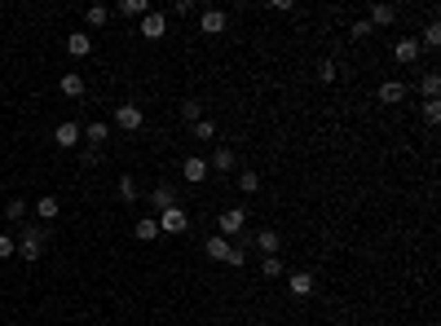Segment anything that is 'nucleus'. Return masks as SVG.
<instances>
[{
  "label": "nucleus",
  "instance_id": "f257e3e1",
  "mask_svg": "<svg viewBox=\"0 0 441 326\" xmlns=\"http://www.w3.org/2000/svg\"><path fill=\"white\" fill-rule=\"evenodd\" d=\"M44 243H49V229H44V225H22L18 238H14V256L40 260V256H44Z\"/></svg>",
  "mask_w": 441,
  "mask_h": 326
},
{
  "label": "nucleus",
  "instance_id": "f03ea898",
  "mask_svg": "<svg viewBox=\"0 0 441 326\" xmlns=\"http://www.w3.org/2000/svg\"><path fill=\"white\" fill-rule=\"evenodd\" d=\"M154 221H159V234H186V229H190V216L181 212V203H177V208H168V212H159V216H154Z\"/></svg>",
  "mask_w": 441,
  "mask_h": 326
},
{
  "label": "nucleus",
  "instance_id": "7ed1b4c3",
  "mask_svg": "<svg viewBox=\"0 0 441 326\" xmlns=\"http://www.w3.org/2000/svg\"><path fill=\"white\" fill-rule=\"evenodd\" d=\"M115 128H124V132H141V128H146V115H141V106H133V102L115 106Z\"/></svg>",
  "mask_w": 441,
  "mask_h": 326
},
{
  "label": "nucleus",
  "instance_id": "20e7f679",
  "mask_svg": "<svg viewBox=\"0 0 441 326\" xmlns=\"http://www.w3.org/2000/svg\"><path fill=\"white\" fill-rule=\"evenodd\" d=\"M221 238H238L247 229V208H230V212H221Z\"/></svg>",
  "mask_w": 441,
  "mask_h": 326
},
{
  "label": "nucleus",
  "instance_id": "39448f33",
  "mask_svg": "<svg viewBox=\"0 0 441 326\" xmlns=\"http://www.w3.org/2000/svg\"><path fill=\"white\" fill-rule=\"evenodd\" d=\"M181 203V194H177V185H168V181H159V185L150 190V208L154 212H168V208H177Z\"/></svg>",
  "mask_w": 441,
  "mask_h": 326
},
{
  "label": "nucleus",
  "instance_id": "423d86ee",
  "mask_svg": "<svg viewBox=\"0 0 441 326\" xmlns=\"http://www.w3.org/2000/svg\"><path fill=\"white\" fill-rule=\"evenodd\" d=\"M163 31H168V14L150 9V14L141 18V40H163Z\"/></svg>",
  "mask_w": 441,
  "mask_h": 326
},
{
  "label": "nucleus",
  "instance_id": "0eeeda50",
  "mask_svg": "<svg viewBox=\"0 0 441 326\" xmlns=\"http://www.w3.org/2000/svg\"><path fill=\"white\" fill-rule=\"evenodd\" d=\"M199 27H204V35H221L225 27H230V14H225V9H204Z\"/></svg>",
  "mask_w": 441,
  "mask_h": 326
},
{
  "label": "nucleus",
  "instance_id": "6e6552de",
  "mask_svg": "<svg viewBox=\"0 0 441 326\" xmlns=\"http://www.w3.org/2000/svg\"><path fill=\"white\" fill-rule=\"evenodd\" d=\"M420 40H415V35H402V40H397V49H393V57H397V62L402 66H411V62H420Z\"/></svg>",
  "mask_w": 441,
  "mask_h": 326
},
{
  "label": "nucleus",
  "instance_id": "1a4fd4ad",
  "mask_svg": "<svg viewBox=\"0 0 441 326\" xmlns=\"http://www.w3.org/2000/svg\"><path fill=\"white\" fill-rule=\"evenodd\" d=\"M252 247H256V251H265V256H278V247H282L278 229H256V234H252Z\"/></svg>",
  "mask_w": 441,
  "mask_h": 326
},
{
  "label": "nucleus",
  "instance_id": "9d476101",
  "mask_svg": "<svg viewBox=\"0 0 441 326\" xmlns=\"http://www.w3.org/2000/svg\"><path fill=\"white\" fill-rule=\"evenodd\" d=\"M53 141H57V146H62V150L80 146V124H75V119H62V124L53 128Z\"/></svg>",
  "mask_w": 441,
  "mask_h": 326
},
{
  "label": "nucleus",
  "instance_id": "9b49d317",
  "mask_svg": "<svg viewBox=\"0 0 441 326\" xmlns=\"http://www.w3.org/2000/svg\"><path fill=\"white\" fill-rule=\"evenodd\" d=\"M57 89H62V98H84V75L80 71H62V80H57Z\"/></svg>",
  "mask_w": 441,
  "mask_h": 326
},
{
  "label": "nucleus",
  "instance_id": "f8f14e48",
  "mask_svg": "<svg viewBox=\"0 0 441 326\" xmlns=\"http://www.w3.org/2000/svg\"><path fill=\"white\" fill-rule=\"evenodd\" d=\"M80 137L89 141V150H102V141L111 137V124H102V119H93L89 128H80Z\"/></svg>",
  "mask_w": 441,
  "mask_h": 326
},
{
  "label": "nucleus",
  "instance_id": "ddd939ff",
  "mask_svg": "<svg viewBox=\"0 0 441 326\" xmlns=\"http://www.w3.org/2000/svg\"><path fill=\"white\" fill-rule=\"evenodd\" d=\"M66 53H71V57H89V53H93V35H89V31H71V35H66Z\"/></svg>",
  "mask_w": 441,
  "mask_h": 326
},
{
  "label": "nucleus",
  "instance_id": "4468645a",
  "mask_svg": "<svg viewBox=\"0 0 441 326\" xmlns=\"http://www.w3.org/2000/svg\"><path fill=\"white\" fill-rule=\"evenodd\" d=\"M181 176H186V181H204V176H212V167H208L204 154H190V159L181 163Z\"/></svg>",
  "mask_w": 441,
  "mask_h": 326
},
{
  "label": "nucleus",
  "instance_id": "2eb2a0df",
  "mask_svg": "<svg viewBox=\"0 0 441 326\" xmlns=\"http://www.w3.org/2000/svg\"><path fill=\"white\" fill-rule=\"evenodd\" d=\"M208 167H212V172H234V167H238V154H234L230 146H217V154L208 159Z\"/></svg>",
  "mask_w": 441,
  "mask_h": 326
},
{
  "label": "nucleus",
  "instance_id": "dca6fc26",
  "mask_svg": "<svg viewBox=\"0 0 441 326\" xmlns=\"http://www.w3.org/2000/svg\"><path fill=\"white\" fill-rule=\"evenodd\" d=\"M379 102H384V106L406 102V84H402V80H384V84H379Z\"/></svg>",
  "mask_w": 441,
  "mask_h": 326
},
{
  "label": "nucleus",
  "instance_id": "f3484780",
  "mask_svg": "<svg viewBox=\"0 0 441 326\" xmlns=\"http://www.w3.org/2000/svg\"><path fill=\"white\" fill-rule=\"evenodd\" d=\"M371 27H393V22H397V5H371Z\"/></svg>",
  "mask_w": 441,
  "mask_h": 326
},
{
  "label": "nucleus",
  "instance_id": "a211bd4d",
  "mask_svg": "<svg viewBox=\"0 0 441 326\" xmlns=\"http://www.w3.org/2000/svg\"><path fill=\"white\" fill-rule=\"evenodd\" d=\"M287 287H291V296H314V273H287Z\"/></svg>",
  "mask_w": 441,
  "mask_h": 326
},
{
  "label": "nucleus",
  "instance_id": "6ab92c4d",
  "mask_svg": "<svg viewBox=\"0 0 441 326\" xmlns=\"http://www.w3.org/2000/svg\"><path fill=\"white\" fill-rule=\"evenodd\" d=\"M35 216H40V221H57V216H62V203H57L53 194H44L40 203H35Z\"/></svg>",
  "mask_w": 441,
  "mask_h": 326
},
{
  "label": "nucleus",
  "instance_id": "aec40b11",
  "mask_svg": "<svg viewBox=\"0 0 441 326\" xmlns=\"http://www.w3.org/2000/svg\"><path fill=\"white\" fill-rule=\"evenodd\" d=\"M133 234L141 238V243H154V238H159V221H154V216H141V221L133 225Z\"/></svg>",
  "mask_w": 441,
  "mask_h": 326
},
{
  "label": "nucleus",
  "instance_id": "412c9836",
  "mask_svg": "<svg viewBox=\"0 0 441 326\" xmlns=\"http://www.w3.org/2000/svg\"><path fill=\"white\" fill-rule=\"evenodd\" d=\"M115 14H124V18H146V14H150V5H146V0H119Z\"/></svg>",
  "mask_w": 441,
  "mask_h": 326
},
{
  "label": "nucleus",
  "instance_id": "4be33fe9",
  "mask_svg": "<svg viewBox=\"0 0 441 326\" xmlns=\"http://www.w3.org/2000/svg\"><path fill=\"white\" fill-rule=\"evenodd\" d=\"M204 251H208V256H212V260H225V256H230V238H221V234H212V238H208V243H204Z\"/></svg>",
  "mask_w": 441,
  "mask_h": 326
},
{
  "label": "nucleus",
  "instance_id": "5701e85b",
  "mask_svg": "<svg viewBox=\"0 0 441 326\" xmlns=\"http://www.w3.org/2000/svg\"><path fill=\"white\" fill-rule=\"evenodd\" d=\"M420 49H441V22H437V18L424 27V35H420Z\"/></svg>",
  "mask_w": 441,
  "mask_h": 326
},
{
  "label": "nucleus",
  "instance_id": "b1692460",
  "mask_svg": "<svg viewBox=\"0 0 441 326\" xmlns=\"http://www.w3.org/2000/svg\"><path fill=\"white\" fill-rule=\"evenodd\" d=\"M181 119H186V124H199V119H204V102H199V98H186V102H181Z\"/></svg>",
  "mask_w": 441,
  "mask_h": 326
},
{
  "label": "nucleus",
  "instance_id": "393cba45",
  "mask_svg": "<svg viewBox=\"0 0 441 326\" xmlns=\"http://www.w3.org/2000/svg\"><path fill=\"white\" fill-rule=\"evenodd\" d=\"M190 137H195V141H212V137H217V124H212V119H199V124H190Z\"/></svg>",
  "mask_w": 441,
  "mask_h": 326
},
{
  "label": "nucleus",
  "instance_id": "a878e982",
  "mask_svg": "<svg viewBox=\"0 0 441 326\" xmlns=\"http://www.w3.org/2000/svg\"><path fill=\"white\" fill-rule=\"evenodd\" d=\"M5 221L22 225V221H27V203H22V199H9V203H5Z\"/></svg>",
  "mask_w": 441,
  "mask_h": 326
},
{
  "label": "nucleus",
  "instance_id": "bb28decb",
  "mask_svg": "<svg viewBox=\"0 0 441 326\" xmlns=\"http://www.w3.org/2000/svg\"><path fill=\"white\" fill-rule=\"evenodd\" d=\"M106 18H111V9H106V5H89V9H84V22H89V27H106Z\"/></svg>",
  "mask_w": 441,
  "mask_h": 326
},
{
  "label": "nucleus",
  "instance_id": "cd10ccee",
  "mask_svg": "<svg viewBox=\"0 0 441 326\" xmlns=\"http://www.w3.org/2000/svg\"><path fill=\"white\" fill-rule=\"evenodd\" d=\"M260 273H265V278H287V264H282L278 256H265V260H260Z\"/></svg>",
  "mask_w": 441,
  "mask_h": 326
},
{
  "label": "nucleus",
  "instance_id": "c85d7f7f",
  "mask_svg": "<svg viewBox=\"0 0 441 326\" xmlns=\"http://www.w3.org/2000/svg\"><path fill=\"white\" fill-rule=\"evenodd\" d=\"M238 190H243V194H256V190H260V176L252 172V167H243V172H238Z\"/></svg>",
  "mask_w": 441,
  "mask_h": 326
},
{
  "label": "nucleus",
  "instance_id": "c756f323",
  "mask_svg": "<svg viewBox=\"0 0 441 326\" xmlns=\"http://www.w3.org/2000/svg\"><path fill=\"white\" fill-rule=\"evenodd\" d=\"M424 102H437V93H441V75H424Z\"/></svg>",
  "mask_w": 441,
  "mask_h": 326
},
{
  "label": "nucleus",
  "instance_id": "7c9ffc66",
  "mask_svg": "<svg viewBox=\"0 0 441 326\" xmlns=\"http://www.w3.org/2000/svg\"><path fill=\"white\" fill-rule=\"evenodd\" d=\"M119 199H124V203H137V181H133V176H119Z\"/></svg>",
  "mask_w": 441,
  "mask_h": 326
},
{
  "label": "nucleus",
  "instance_id": "2f4dec72",
  "mask_svg": "<svg viewBox=\"0 0 441 326\" xmlns=\"http://www.w3.org/2000/svg\"><path fill=\"white\" fill-rule=\"evenodd\" d=\"M336 75H340V66L331 62V57H323V62H318V80H323V84H331Z\"/></svg>",
  "mask_w": 441,
  "mask_h": 326
},
{
  "label": "nucleus",
  "instance_id": "473e14b6",
  "mask_svg": "<svg viewBox=\"0 0 441 326\" xmlns=\"http://www.w3.org/2000/svg\"><path fill=\"white\" fill-rule=\"evenodd\" d=\"M225 264H234V269H243V264H247V251L230 243V256H225Z\"/></svg>",
  "mask_w": 441,
  "mask_h": 326
},
{
  "label": "nucleus",
  "instance_id": "72a5a7b5",
  "mask_svg": "<svg viewBox=\"0 0 441 326\" xmlns=\"http://www.w3.org/2000/svg\"><path fill=\"white\" fill-rule=\"evenodd\" d=\"M371 31H375V27H371V22H366V18H362V22H353V27H349V35H353V40H366V35H371Z\"/></svg>",
  "mask_w": 441,
  "mask_h": 326
},
{
  "label": "nucleus",
  "instance_id": "f704fd0d",
  "mask_svg": "<svg viewBox=\"0 0 441 326\" xmlns=\"http://www.w3.org/2000/svg\"><path fill=\"white\" fill-rule=\"evenodd\" d=\"M424 119L428 124H441V102H424Z\"/></svg>",
  "mask_w": 441,
  "mask_h": 326
},
{
  "label": "nucleus",
  "instance_id": "c9c22d12",
  "mask_svg": "<svg viewBox=\"0 0 441 326\" xmlns=\"http://www.w3.org/2000/svg\"><path fill=\"white\" fill-rule=\"evenodd\" d=\"M14 256V234H0V260Z\"/></svg>",
  "mask_w": 441,
  "mask_h": 326
},
{
  "label": "nucleus",
  "instance_id": "e433bc0d",
  "mask_svg": "<svg viewBox=\"0 0 441 326\" xmlns=\"http://www.w3.org/2000/svg\"><path fill=\"white\" fill-rule=\"evenodd\" d=\"M98 159H102V150H80V163H84V167H93Z\"/></svg>",
  "mask_w": 441,
  "mask_h": 326
},
{
  "label": "nucleus",
  "instance_id": "4c0bfd02",
  "mask_svg": "<svg viewBox=\"0 0 441 326\" xmlns=\"http://www.w3.org/2000/svg\"><path fill=\"white\" fill-rule=\"evenodd\" d=\"M252 326H269V322H252Z\"/></svg>",
  "mask_w": 441,
  "mask_h": 326
}]
</instances>
